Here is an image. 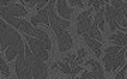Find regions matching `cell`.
<instances>
[{"instance_id": "30", "label": "cell", "mask_w": 127, "mask_h": 79, "mask_svg": "<svg viewBox=\"0 0 127 79\" xmlns=\"http://www.w3.org/2000/svg\"><path fill=\"white\" fill-rule=\"evenodd\" d=\"M85 56H86V51L83 48H79L78 50V58H85Z\"/></svg>"}, {"instance_id": "4", "label": "cell", "mask_w": 127, "mask_h": 79, "mask_svg": "<svg viewBox=\"0 0 127 79\" xmlns=\"http://www.w3.org/2000/svg\"><path fill=\"white\" fill-rule=\"evenodd\" d=\"M24 38H26V41H27L28 48H30V51L32 52V55L38 56V58H41L42 61L47 62L48 58H50V54H48V51L45 50V45L41 41H38L37 38L31 37V35H26V34H24Z\"/></svg>"}, {"instance_id": "11", "label": "cell", "mask_w": 127, "mask_h": 79, "mask_svg": "<svg viewBox=\"0 0 127 79\" xmlns=\"http://www.w3.org/2000/svg\"><path fill=\"white\" fill-rule=\"evenodd\" d=\"M109 41L113 42L114 45L117 47H127V34L126 33H122V31H117L116 34H112V35H109Z\"/></svg>"}, {"instance_id": "21", "label": "cell", "mask_w": 127, "mask_h": 79, "mask_svg": "<svg viewBox=\"0 0 127 79\" xmlns=\"http://www.w3.org/2000/svg\"><path fill=\"white\" fill-rule=\"evenodd\" d=\"M120 51H122V47L113 45V47H107V48L104 50V54H109V55H117Z\"/></svg>"}, {"instance_id": "27", "label": "cell", "mask_w": 127, "mask_h": 79, "mask_svg": "<svg viewBox=\"0 0 127 79\" xmlns=\"http://www.w3.org/2000/svg\"><path fill=\"white\" fill-rule=\"evenodd\" d=\"M69 3H71L72 6H76V7H79V9H82V7L85 6V4L81 1V0H69Z\"/></svg>"}, {"instance_id": "33", "label": "cell", "mask_w": 127, "mask_h": 79, "mask_svg": "<svg viewBox=\"0 0 127 79\" xmlns=\"http://www.w3.org/2000/svg\"><path fill=\"white\" fill-rule=\"evenodd\" d=\"M3 23H4V21L0 19V33H1V27H3Z\"/></svg>"}, {"instance_id": "2", "label": "cell", "mask_w": 127, "mask_h": 79, "mask_svg": "<svg viewBox=\"0 0 127 79\" xmlns=\"http://www.w3.org/2000/svg\"><path fill=\"white\" fill-rule=\"evenodd\" d=\"M24 54L26 58L28 59L30 65H31V72H32V79H47L48 78V66H47L45 61L41 58L32 55L28 47H24Z\"/></svg>"}, {"instance_id": "10", "label": "cell", "mask_w": 127, "mask_h": 79, "mask_svg": "<svg viewBox=\"0 0 127 79\" xmlns=\"http://www.w3.org/2000/svg\"><path fill=\"white\" fill-rule=\"evenodd\" d=\"M30 24H34L35 27L37 24H50V19H48V11H47V7L42 10H38L37 16H32L31 20H30Z\"/></svg>"}, {"instance_id": "6", "label": "cell", "mask_w": 127, "mask_h": 79, "mask_svg": "<svg viewBox=\"0 0 127 79\" xmlns=\"http://www.w3.org/2000/svg\"><path fill=\"white\" fill-rule=\"evenodd\" d=\"M55 35H57V40H58V45L61 52H66L72 48V37L66 30H61L58 33H55Z\"/></svg>"}, {"instance_id": "1", "label": "cell", "mask_w": 127, "mask_h": 79, "mask_svg": "<svg viewBox=\"0 0 127 79\" xmlns=\"http://www.w3.org/2000/svg\"><path fill=\"white\" fill-rule=\"evenodd\" d=\"M23 48L24 45L20 34L4 21L1 27V33H0V50L6 52V59L11 61L17 58L18 51Z\"/></svg>"}, {"instance_id": "17", "label": "cell", "mask_w": 127, "mask_h": 79, "mask_svg": "<svg viewBox=\"0 0 127 79\" xmlns=\"http://www.w3.org/2000/svg\"><path fill=\"white\" fill-rule=\"evenodd\" d=\"M93 23H95L99 28H102V30L104 28V9H103V7H102L100 10H97L96 17H95V21H93Z\"/></svg>"}, {"instance_id": "23", "label": "cell", "mask_w": 127, "mask_h": 79, "mask_svg": "<svg viewBox=\"0 0 127 79\" xmlns=\"http://www.w3.org/2000/svg\"><path fill=\"white\" fill-rule=\"evenodd\" d=\"M76 59V55H75V54H71V52H69L68 55L65 56V58H64V62H65V64H68L69 66L72 65L73 64V61Z\"/></svg>"}, {"instance_id": "24", "label": "cell", "mask_w": 127, "mask_h": 79, "mask_svg": "<svg viewBox=\"0 0 127 79\" xmlns=\"http://www.w3.org/2000/svg\"><path fill=\"white\" fill-rule=\"evenodd\" d=\"M93 11V9H89V10H86V11H82V13H79V16L76 17V21L78 20H82V19H86V17H91V13Z\"/></svg>"}, {"instance_id": "28", "label": "cell", "mask_w": 127, "mask_h": 79, "mask_svg": "<svg viewBox=\"0 0 127 79\" xmlns=\"http://www.w3.org/2000/svg\"><path fill=\"white\" fill-rule=\"evenodd\" d=\"M79 79H92V71H85Z\"/></svg>"}, {"instance_id": "3", "label": "cell", "mask_w": 127, "mask_h": 79, "mask_svg": "<svg viewBox=\"0 0 127 79\" xmlns=\"http://www.w3.org/2000/svg\"><path fill=\"white\" fill-rule=\"evenodd\" d=\"M16 72H17L18 79H32V72H31V65L28 59L26 58L24 48L20 50L17 54V61H16Z\"/></svg>"}, {"instance_id": "26", "label": "cell", "mask_w": 127, "mask_h": 79, "mask_svg": "<svg viewBox=\"0 0 127 79\" xmlns=\"http://www.w3.org/2000/svg\"><path fill=\"white\" fill-rule=\"evenodd\" d=\"M126 69H127V65H124V66H123V69L116 75V78H114V79H123V78H124V75H126Z\"/></svg>"}, {"instance_id": "13", "label": "cell", "mask_w": 127, "mask_h": 79, "mask_svg": "<svg viewBox=\"0 0 127 79\" xmlns=\"http://www.w3.org/2000/svg\"><path fill=\"white\" fill-rule=\"evenodd\" d=\"M92 26V19L91 17H86V19H82V20H78V26H76V31L78 34H88L89 28Z\"/></svg>"}, {"instance_id": "7", "label": "cell", "mask_w": 127, "mask_h": 79, "mask_svg": "<svg viewBox=\"0 0 127 79\" xmlns=\"http://www.w3.org/2000/svg\"><path fill=\"white\" fill-rule=\"evenodd\" d=\"M104 19L109 23V27L112 30V33L117 30V23H116V9H113L110 4L104 6Z\"/></svg>"}, {"instance_id": "22", "label": "cell", "mask_w": 127, "mask_h": 79, "mask_svg": "<svg viewBox=\"0 0 127 79\" xmlns=\"http://www.w3.org/2000/svg\"><path fill=\"white\" fill-rule=\"evenodd\" d=\"M0 72L4 75V76H9L10 75V69H9V66H7V64L4 62V59L0 56Z\"/></svg>"}, {"instance_id": "12", "label": "cell", "mask_w": 127, "mask_h": 79, "mask_svg": "<svg viewBox=\"0 0 127 79\" xmlns=\"http://www.w3.org/2000/svg\"><path fill=\"white\" fill-rule=\"evenodd\" d=\"M83 40H85V42L89 45V48L95 51L96 56H100V55H102V44H100L99 41H96V40L91 38L88 34H83Z\"/></svg>"}, {"instance_id": "16", "label": "cell", "mask_w": 127, "mask_h": 79, "mask_svg": "<svg viewBox=\"0 0 127 79\" xmlns=\"http://www.w3.org/2000/svg\"><path fill=\"white\" fill-rule=\"evenodd\" d=\"M112 7L113 9H117L120 13L124 16V19L127 20V3H124V1H119V0H114V1H112Z\"/></svg>"}, {"instance_id": "18", "label": "cell", "mask_w": 127, "mask_h": 79, "mask_svg": "<svg viewBox=\"0 0 127 79\" xmlns=\"http://www.w3.org/2000/svg\"><path fill=\"white\" fill-rule=\"evenodd\" d=\"M116 55H109V54H104L103 56V64H104V71L106 72H112V65H113V61Z\"/></svg>"}, {"instance_id": "15", "label": "cell", "mask_w": 127, "mask_h": 79, "mask_svg": "<svg viewBox=\"0 0 127 79\" xmlns=\"http://www.w3.org/2000/svg\"><path fill=\"white\" fill-rule=\"evenodd\" d=\"M88 35L91 38H93V40H96V41H102V33H100L99 27L96 26L95 23H92L91 28H89V31H88Z\"/></svg>"}, {"instance_id": "20", "label": "cell", "mask_w": 127, "mask_h": 79, "mask_svg": "<svg viewBox=\"0 0 127 79\" xmlns=\"http://www.w3.org/2000/svg\"><path fill=\"white\" fill-rule=\"evenodd\" d=\"M58 69L65 75H72V68L65 62H58Z\"/></svg>"}, {"instance_id": "32", "label": "cell", "mask_w": 127, "mask_h": 79, "mask_svg": "<svg viewBox=\"0 0 127 79\" xmlns=\"http://www.w3.org/2000/svg\"><path fill=\"white\" fill-rule=\"evenodd\" d=\"M52 68H54V69H57V68H58V62H54V64H52Z\"/></svg>"}, {"instance_id": "31", "label": "cell", "mask_w": 127, "mask_h": 79, "mask_svg": "<svg viewBox=\"0 0 127 79\" xmlns=\"http://www.w3.org/2000/svg\"><path fill=\"white\" fill-rule=\"evenodd\" d=\"M83 68H81V66H75V68H72V75H76L79 71H82Z\"/></svg>"}, {"instance_id": "25", "label": "cell", "mask_w": 127, "mask_h": 79, "mask_svg": "<svg viewBox=\"0 0 127 79\" xmlns=\"http://www.w3.org/2000/svg\"><path fill=\"white\" fill-rule=\"evenodd\" d=\"M47 4H48V1L47 0H41V1H37V9L38 10H42V9H45L47 7Z\"/></svg>"}, {"instance_id": "29", "label": "cell", "mask_w": 127, "mask_h": 79, "mask_svg": "<svg viewBox=\"0 0 127 79\" xmlns=\"http://www.w3.org/2000/svg\"><path fill=\"white\" fill-rule=\"evenodd\" d=\"M11 4H14V3L10 0H0V7H9Z\"/></svg>"}, {"instance_id": "35", "label": "cell", "mask_w": 127, "mask_h": 79, "mask_svg": "<svg viewBox=\"0 0 127 79\" xmlns=\"http://www.w3.org/2000/svg\"><path fill=\"white\" fill-rule=\"evenodd\" d=\"M72 79H79V78H75V76H73V78H72Z\"/></svg>"}, {"instance_id": "34", "label": "cell", "mask_w": 127, "mask_h": 79, "mask_svg": "<svg viewBox=\"0 0 127 79\" xmlns=\"http://www.w3.org/2000/svg\"><path fill=\"white\" fill-rule=\"evenodd\" d=\"M122 33H126L127 34V28H122Z\"/></svg>"}, {"instance_id": "9", "label": "cell", "mask_w": 127, "mask_h": 79, "mask_svg": "<svg viewBox=\"0 0 127 79\" xmlns=\"http://www.w3.org/2000/svg\"><path fill=\"white\" fill-rule=\"evenodd\" d=\"M57 10H58L59 16L64 17V20H68V21H69V19H71V16H72V13H73V9L69 7L68 3L64 1V0L57 1Z\"/></svg>"}, {"instance_id": "14", "label": "cell", "mask_w": 127, "mask_h": 79, "mask_svg": "<svg viewBox=\"0 0 127 79\" xmlns=\"http://www.w3.org/2000/svg\"><path fill=\"white\" fill-rule=\"evenodd\" d=\"M126 50L127 47H124V48H122V51L119 52L117 55L114 56V61H113V65H112V71H114L116 68H119V66L123 64V61H124V58H126Z\"/></svg>"}, {"instance_id": "8", "label": "cell", "mask_w": 127, "mask_h": 79, "mask_svg": "<svg viewBox=\"0 0 127 79\" xmlns=\"http://www.w3.org/2000/svg\"><path fill=\"white\" fill-rule=\"evenodd\" d=\"M83 65L92 66V79H107V78H104V71L102 69V65L99 62H96L93 59H89V61H85Z\"/></svg>"}, {"instance_id": "19", "label": "cell", "mask_w": 127, "mask_h": 79, "mask_svg": "<svg viewBox=\"0 0 127 79\" xmlns=\"http://www.w3.org/2000/svg\"><path fill=\"white\" fill-rule=\"evenodd\" d=\"M88 6L92 7L95 11H97V10H100V7L104 6V1L103 0H89V1H88Z\"/></svg>"}, {"instance_id": "5", "label": "cell", "mask_w": 127, "mask_h": 79, "mask_svg": "<svg viewBox=\"0 0 127 79\" xmlns=\"http://www.w3.org/2000/svg\"><path fill=\"white\" fill-rule=\"evenodd\" d=\"M27 10L23 4H11L9 7H0V17H4V16H10V17H24L27 16Z\"/></svg>"}]
</instances>
